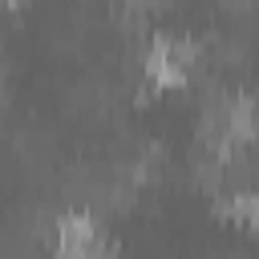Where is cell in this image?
Listing matches in <instances>:
<instances>
[{
    "label": "cell",
    "mask_w": 259,
    "mask_h": 259,
    "mask_svg": "<svg viewBox=\"0 0 259 259\" xmlns=\"http://www.w3.org/2000/svg\"><path fill=\"white\" fill-rule=\"evenodd\" d=\"M190 65H194V49H190L186 40H174V36L154 40V49H150V57H146L150 77L162 81V85H182V81L190 77Z\"/></svg>",
    "instance_id": "1"
},
{
    "label": "cell",
    "mask_w": 259,
    "mask_h": 259,
    "mask_svg": "<svg viewBox=\"0 0 259 259\" xmlns=\"http://www.w3.org/2000/svg\"><path fill=\"white\" fill-rule=\"evenodd\" d=\"M0 4H16V0H0Z\"/></svg>",
    "instance_id": "2"
}]
</instances>
